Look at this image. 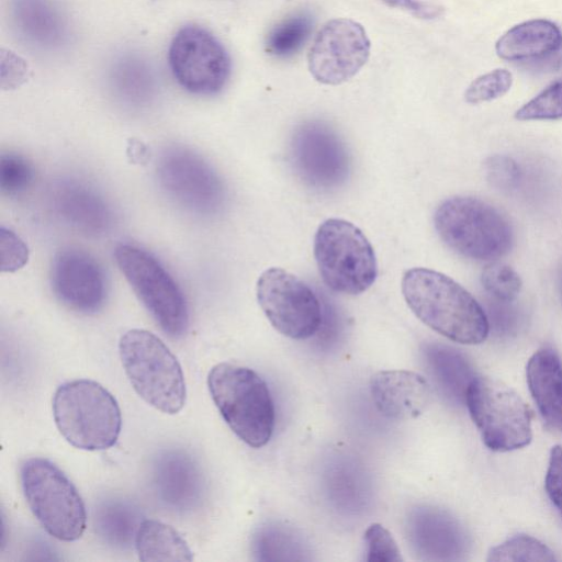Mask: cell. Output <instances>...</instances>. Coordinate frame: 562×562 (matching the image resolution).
Returning <instances> with one entry per match:
<instances>
[{
    "label": "cell",
    "mask_w": 562,
    "mask_h": 562,
    "mask_svg": "<svg viewBox=\"0 0 562 562\" xmlns=\"http://www.w3.org/2000/svg\"><path fill=\"white\" fill-rule=\"evenodd\" d=\"M402 293L411 311L425 325L456 342L477 345L490 331L477 301L448 276L412 268L402 278Z\"/></svg>",
    "instance_id": "cell-1"
},
{
    "label": "cell",
    "mask_w": 562,
    "mask_h": 562,
    "mask_svg": "<svg viewBox=\"0 0 562 562\" xmlns=\"http://www.w3.org/2000/svg\"><path fill=\"white\" fill-rule=\"evenodd\" d=\"M207 387L221 416L241 441L252 448L268 443L276 412L270 390L256 371L217 363L209 372Z\"/></svg>",
    "instance_id": "cell-2"
},
{
    "label": "cell",
    "mask_w": 562,
    "mask_h": 562,
    "mask_svg": "<svg viewBox=\"0 0 562 562\" xmlns=\"http://www.w3.org/2000/svg\"><path fill=\"white\" fill-rule=\"evenodd\" d=\"M53 415L60 435L78 449H109L121 432L117 401L93 380L78 379L59 385L53 397Z\"/></svg>",
    "instance_id": "cell-3"
},
{
    "label": "cell",
    "mask_w": 562,
    "mask_h": 562,
    "mask_svg": "<svg viewBox=\"0 0 562 562\" xmlns=\"http://www.w3.org/2000/svg\"><path fill=\"white\" fill-rule=\"evenodd\" d=\"M119 352L131 385L147 404L170 415L183 408L182 368L160 338L146 329H130L120 339Z\"/></svg>",
    "instance_id": "cell-4"
},
{
    "label": "cell",
    "mask_w": 562,
    "mask_h": 562,
    "mask_svg": "<svg viewBox=\"0 0 562 562\" xmlns=\"http://www.w3.org/2000/svg\"><path fill=\"white\" fill-rule=\"evenodd\" d=\"M434 225L449 248L474 260L503 257L514 243L508 220L493 205L473 196L458 195L441 202Z\"/></svg>",
    "instance_id": "cell-5"
},
{
    "label": "cell",
    "mask_w": 562,
    "mask_h": 562,
    "mask_svg": "<svg viewBox=\"0 0 562 562\" xmlns=\"http://www.w3.org/2000/svg\"><path fill=\"white\" fill-rule=\"evenodd\" d=\"M21 486L26 504L47 533L71 542L86 529L83 501L68 476L52 461L33 457L20 468Z\"/></svg>",
    "instance_id": "cell-6"
},
{
    "label": "cell",
    "mask_w": 562,
    "mask_h": 562,
    "mask_svg": "<svg viewBox=\"0 0 562 562\" xmlns=\"http://www.w3.org/2000/svg\"><path fill=\"white\" fill-rule=\"evenodd\" d=\"M314 257L323 282L338 293L360 294L378 276L369 239L355 224L342 218H328L318 226Z\"/></svg>",
    "instance_id": "cell-7"
},
{
    "label": "cell",
    "mask_w": 562,
    "mask_h": 562,
    "mask_svg": "<svg viewBox=\"0 0 562 562\" xmlns=\"http://www.w3.org/2000/svg\"><path fill=\"white\" fill-rule=\"evenodd\" d=\"M465 403L488 449L513 451L531 441V411L504 382L475 376L468 387Z\"/></svg>",
    "instance_id": "cell-8"
},
{
    "label": "cell",
    "mask_w": 562,
    "mask_h": 562,
    "mask_svg": "<svg viewBox=\"0 0 562 562\" xmlns=\"http://www.w3.org/2000/svg\"><path fill=\"white\" fill-rule=\"evenodd\" d=\"M115 261L159 327L171 337L182 336L189 326L187 300L161 262L147 250L120 244Z\"/></svg>",
    "instance_id": "cell-9"
},
{
    "label": "cell",
    "mask_w": 562,
    "mask_h": 562,
    "mask_svg": "<svg viewBox=\"0 0 562 562\" xmlns=\"http://www.w3.org/2000/svg\"><path fill=\"white\" fill-rule=\"evenodd\" d=\"M156 175L166 195L190 214L210 217L224 205L226 192L220 176L188 147L165 148L157 160Z\"/></svg>",
    "instance_id": "cell-10"
},
{
    "label": "cell",
    "mask_w": 562,
    "mask_h": 562,
    "mask_svg": "<svg viewBox=\"0 0 562 562\" xmlns=\"http://www.w3.org/2000/svg\"><path fill=\"white\" fill-rule=\"evenodd\" d=\"M256 295L270 324L283 336L302 340L319 329V299L291 272L277 267L265 270L258 278Z\"/></svg>",
    "instance_id": "cell-11"
},
{
    "label": "cell",
    "mask_w": 562,
    "mask_h": 562,
    "mask_svg": "<svg viewBox=\"0 0 562 562\" xmlns=\"http://www.w3.org/2000/svg\"><path fill=\"white\" fill-rule=\"evenodd\" d=\"M168 64L176 81L198 95L218 93L231 76V58L223 44L206 29L189 24L173 36Z\"/></svg>",
    "instance_id": "cell-12"
},
{
    "label": "cell",
    "mask_w": 562,
    "mask_h": 562,
    "mask_svg": "<svg viewBox=\"0 0 562 562\" xmlns=\"http://www.w3.org/2000/svg\"><path fill=\"white\" fill-rule=\"evenodd\" d=\"M289 159L295 176L319 191L341 187L350 173V156L344 140L319 120L305 121L294 128Z\"/></svg>",
    "instance_id": "cell-13"
},
{
    "label": "cell",
    "mask_w": 562,
    "mask_h": 562,
    "mask_svg": "<svg viewBox=\"0 0 562 562\" xmlns=\"http://www.w3.org/2000/svg\"><path fill=\"white\" fill-rule=\"evenodd\" d=\"M363 26L350 19H333L316 34L307 55L308 70L323 85L336 86L356 76L370 55Z\"/></svg>",
    "instance_id": "cell-14"
},
{
    "label": "cell",
    "mask_w": 562,
    "mask_h": 562,
    "mask_svg": "<svg viewBox=\"0 0 562 562\" xmlns=\"http://www.w3.org/2000/svg\"><path fill=\"white\" fill-rule=\"evenodd\" d=\"M50 286L55 296L70 310L93 314L108 296V281L100 262L77 247L57 251L50 266Z\"/></svg>",
    "instance_id": "cell-15"
},
{
    "label": "cell",
    "mask_w": 562,
    "mask_h": 562,
    "mask_svg": "<svg viewBox=\"0 0 562 562\" xmlns=\"http://www.w3.org/2000/svg\"><path fill=\"white\" fill-rule=\"evenodd\" d=\"M150 481L158 501L169 510L187 514L198 509L205 496L202 468L187 450L169 448L153 459Z\"/></svg>",
    "instance_id": "cell-16"
},
{
    "label": "cell",
    "mask_w": 562,
    "mask_h": 562,
    "mask_svg": "<svg viewBox=\"0 0 562 562\" xmlns=\"http://www.w3.org/2000/svg\"><path fill=\"white\" fill-rule=\"evenodd\" d=\"M407 535L414 549L426 560H460L470 541L463 526L446 510L416 507L407 518Z\"/></svg>",
    "instance_id": "cell-17"
},
{
    "label": "cell",
    "mask_w": 562,
    "mask_h": 562,
    "mask_svg": "<svg viewBox=\"0 0 562 562\" xmlns=\"http://www.w3.org/2000/svg\"><path fill=\"white\" fill-rule=\"evenodd\" d=\"M371 396L378 411L387 418L407 420L418 417L430 402V386L419 373L385 370L370 381Z\"/></svg>",
    "instance_id": "cell-18"
},
{
    "label": "cell",
    "mask_w": 562,
    "mask_h": 562,
    "mask_svg": "<svg viewBox=\"0 0 562 562\" xmlns=\"http://www.w3.org/2000/svg\"><path fill=\"white\" fill-rule=\"evenodd\" d=\"M495 50L505 60L551 68L562 60V31L549 20H529L506 31L496 42Z\"/></svg>",
    "instance_id": "cell-19"
},
{
    "label": "cell",
    "mask_w": 562,
    "mask_h": 562,
    "mask_svg": "<svg viewBox=\"0 0 562 562\" xmlns=\"http://www.w3.org/2000/svg\"><path fill=\"white\" fill-rule=\"evenodd\" d=\"M11 19L18 35L34 48L54 50L68 41L67 19L53 0H13Z\"/></svg>",
    "instance_id": "cell-20"
},
{
    "label": "cell",
    "mask_w": 562,
    "mask_h": 562,
    "mask_svg": "<svg viewBox=\"0 0 562 562\" xmlns=\"http://www.w3.org/2000/svg\"><path fill=\"white\" fill-rule=\"evenodd\" d=\"M52 202L61 220L82 233L97 235L111 226L109 205L85 183L76 180L59 182L53 190Z\"/></svg>",
    "instance_id": "cell-21"
},
{
    "label": "cell",
    "mask_w": 562,
    "mask_h": 562,
    "mask_svg": "<svg viewBox=\"0 0 562 562\" xmlns=\"http://www.w3.org/2000/svg\"><path fill=\"white\" fill-rule=\"evenodd\" d=\"M527 383L546 423L562 431V361L551 347L536 351L527 363Z\"/></svg>",
    "instance_id": "cell-22"
},
{
    "label": "cell",
    "mask_w": 562,
    "mask_h": 562,
    "mask_svg": "<svg viewBox=\"0 0 562 562\" xmlns=\"http://www.w3.org/2000/svg\"><path fill=\"white\" fill-rule=\"evenodd\" d=\"M114 95L131 106H142L155 95L156 74L151 65L137 54H124L109 69Z\"/></svg>",
    "instance_id": "cell-23"
},
{
    "label": "cell",
    "mask_w": 562,
    "mask_h": 562,
    "mask_svg": "<svg viewBox=\"0 0 562 562\" xmlns=\"http://www.w3.org/2000/svg\"><path fill=\"white\" fill-rule=\"evenodd\" d=\"M93 529L105 544L126 549L135 544V538L143 521L140 512L130 501L105 498L93 509Z\"/></svg>",
    "instance_id": "cell-24"
},
{
    "label": "cell",
    "mask_w": 562,
    "mask_h": 562,
    "mask_svg": "<svg viewBox=\"0 0 562 562\" xmlns=\"http://www.w3.org/2000/svg\"><path fill=\"white\" fill-rule=\"evenodd\" d=\"M432 375L453 402H465L468 387L475 378L471 363L460 351L445 345H427L424 351Z\"/></svg>",
    "instance_id": "cell-25"
},
{
    "label": "cell",
    "mask_w": 562,
    "mask_h": 562,
    "mask_svg": "<svg viewBox=\"0 0 562 562\" xmlns=\"http://www.w3.org/2000/svg\"><path fill=\"white\" fill-rule=\"evenodd\" d=\"M134 546L144 562L193 560L183 537L173 527L155 519H143Z\"/></svg>",
    "instance_id": "cell-26"
},
{
    "label": "cell",
    "mask_w": 562,
    "mask_h": 562,
    "mask_svg": "<svg viewBox=\"0 0 562 562\" xmlns=\"http://www.w3.org/2000/svg\"><path fill=\"white\" fill-rule=\"evenodd\" d=\"M314 18L308 11H299L276 24L267 35L266 49L278 58L296 54L308 40Z\"/></svg>",
    "instance_id": "cell-27"
},
{
    "label": "cell",
    "mask_w": 562,
    "mask_h": 562,
    "mask_svg": "<svg viewBox=\"0 0 562 562\" xmlns=\"http://www.w3.org/2000/svg\"><path fill=\"white\" fill-rule=\"evenodd\" d=\"M488 561H554L553 552L538 539L528 535H517L488 553Z\"/></svg>",
    "instance_id": "cell-28"
},
{
    "label": "cell",
    "mask_w": 562,
    "mask_h": 562,
    "mask_svg": "<svg viewBox=\"0 0 562 562\" xmlns=\"http://www.w3.org/2000/svg\"><path fill=\"white\" fill-rule=\"evenodd\" d=\"M35 180L33 164L16 153L2 154L0 158V189L3 194L15 196L31 188Z\"/></svg>",
    "instance_id": "cell-29"
},
{
    "label": "cell",
    "mask_w": 562,
    "mask_h": 562,
    "mask_svg": "<svg viewBox=\"0 0 562 562\" xmlns=\"http://www.w3.org/2000/svg\"><path fill=\"white\" fill-rule=\"evenodd\" d=\"M515 117L519 121L562 119V80L555 81L520 106Z\"/></svg>",
    "instance_id": "cell-30"
},
{
    "label": "cell",
    "mask_w": 562,
    "mask_h": 562,
    "mask_svg": "<svg viewBox=\"0 0 562 562\" xmlns=\"http://www.w3.org/2000/svg\"><path fill=\"white\" fill-rule=\"evenodd\" d=\"M484 290L493 299L513 301L521 289L518 273L507 265L491 263L481 276Z\"/></svg>",
    "instance_id": "cell-31"
},
{
    "label": "cell",
    "mask_w": 562,
    "mask_h": 562,
    "mask_svg": "<svg viewBox=\"0 0 562 562\" xmlns=\"http://www.w3.org/2000/svg\"><path fill=\"white\" fill-rule=\"evenodd\" d=\"M513 75L507 69H494L474 79L464 92L468 103L479 104L495 100L508 92Z\"/></svg>",
    "instance_id": "cell-32"
},
{
    "label": "cell",
    "mask_w": 562,
    "mask_h": 562,
    "mask_svg": "<svg viewBox=\"0 0 562 562\" xmlns=\"http://www.w3.org/2000/svg\"><path fill=\"white\" fill-rule=\"evenodd\" d=\"M364 543L368 562H398L403 560L394 538L380 524H372L366 529Z\"/></svg>",
    "instance_id": "cell-33"
},
{
    "label": "cell",
    "mask_w": 562,
    "mask_h": 562,
    "mask_svg": "<svg viewBox=\"0 0 562 562\" xmlns=\"http://www.w3.org/2000/svg\"><path fill=\"white\" fill-rule=\"evenodd\" d=\"M488 327L497 337H510L515 335L521 323V313L512 301H503L490 297L487 300Z\"/></svg>",
    "instance_id": "cell-34"
},
{
    "label": "cell",
    "mask_w": 562,
    "mask_h": 562,
    "mask_svg": "<svg viewBox=\"0 0 562 562\" xmlns=\"http://www.w3.org/2000/svg\"><path fill=\"white\" fill-rule=\"evenodd\" d=\"M485 171L491 183L502 190L515 189L521 178L517 162L502 155L490 157L485 162Z\"/></svg>",
    "instance_id": "cell-35"
},
{
    "label": "cell",
    "mask_w": 562,
    "mask_h": 562,
    "mask_svg": "<svg viewBox=\"0 0 562 562\" xmlns=\"http://www.w3.org/2000/svg\"><path fill=\"white\" fill-rule=\"evenodd\" d=\"M26 245L13 232L1 228V270L15 271L27 261Z\"/></svg>",
    "instance_id": "cell-36"
},
{
    "label": "cell",
    "mask_w": 562,
    "mask_h": 562,
    "mask_svg": "<svg viewBox=\"0 0 562 562\" xmlns=\"http://www.w3.org/2000/svg\"><path fill=\"white\" fill-rule=\"evenodd\" d=\"M544 486L549 498L562 516V446L551 449Z\"/></svg>",
    "instance_id": "cell-37"
},
{
    "label": "cell",
    "mask_w": 562,
    "mask_h": 562,
    "mask_svg": "<svg viewBox=\"0 0 562 562\" xmlns=\"http://www.w3.org/2000/svg\"><path fill=\"white\" fill-rule=\"evenodd\" d=\"M391 8H396L411 13L412 15L434 20L442 14V8L425 0H380Z\"/></svg>",
    "instance_id": "cell-38"
},
{
    "label": "cell",
    "mask_w": 562,
    "mask_h": 562,
    "mask_svg": "<svg viewBox=\"0 0 562 562\" xmlns=\"http://www.w3.org/2000/svg\"><path fill=\"white\" fill-rule=\"evenodd\" d=\"M560 290H561V294H562V270H561V273H560Z\"/></svg>",
    "instance_id": "cell-39"
}]
</instances>
